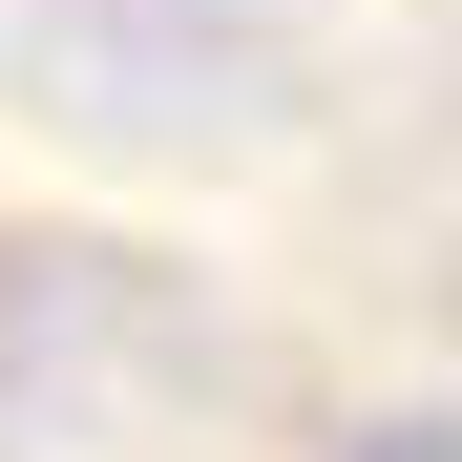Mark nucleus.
Wrapping results in <instances>:
<instances>
[{"label":"nucleus","mask_w":462,"mask_h":462,"mask_svg":"<svg viewBox=\"0 0 462 462\" xmlns=\"http://www.w3.org/2000/svg\"><path fill=\"white\" fill-rule=\"evenodd\" d=\"M337 462H462V420H357Z\"/></svg>","instance_id":"f257e3e1"}]
</instances>
